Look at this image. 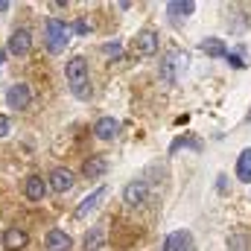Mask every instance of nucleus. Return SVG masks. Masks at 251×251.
<instances>
[{"label": "nucleus", "instance_id": "obj_1", "mask_svg": "<svg viewBox=\"0 0 251 251\" xmlns=\"http://www.w3.org/2000/svg\"><path fill=\"white\" fill-rule=\"evenodd\" d=\"M64 76H67V85H70L73 97H79V100H88V97H91V85H88V62H85V56H73V59H67V64H64Z\"/></svg>", "mask_w": 251, "mask_h": 251}, {"label": "nucleus", "instance_id": "obj_2", "mask_svg": "<svg viewBox=\"0 0 251 251\" xmlns=\"http://www.w3.org/2000/svg\"><path fill=\"white\" fill-rule=\"evenodd\" d=\"M67 41H70V26L62 18H47V24H44V44H47V50L53 56H59L67 47Z\"/></svg>", "mask_w": 251, "mask_h": 251}, {"label": "nucleus", "instance_id": "obj_3", "mask_svg": "<svg viewBox=\"0 0 251 251\" xmlns=\"http://www.w3.org/2000/svg\"><path fill=\"white\" fill-rule=\"evenodd\" d=\"M131 53L140 56V59H152V56L158 53V35H155L152 29L137 32V35L131 38Z\"/></svg>", "mask_w": 251, "mask_h": 251}, {"label": "nucleus", "instance_id": "obj_4", "mask_svg": "<svg viewBox=\"0 0 251 251\" xmlns=\"http://www.w3.org/2000/svg\"><path fill=\"white\" fill-rule=\"evenodd\" d=\"M6 102L15 108V111H26L32 105V91L26 82H15L9 91H6Z\"/></svg>", "mask_w": 251, "mask_h": 251}, {"label": "nucleus", "instance_id": "obj_5", "mask_svg": "<svg viewBox=\"0 0 251 251\" xmlns=\"http://www.w3.org/2000/svg\"><path fill=\"white\" fill-rule=\"evenodd\" d=\"M146 199H149V184L140 181V178H137V181H128L123 187V201L128 207H140Z\"/></svg>", "mask_w": 251, "mask_h": 251}, {"label": "nucleus", "instance_id": "obj_6", "mask_svg": "<svg viewBox=\"0 0 251 251\" xmlns=\"http://www.w3.org/2000/svg\"><path fill=\"white\" fill-rule=\"evenodd\" d=\"M105 193H108V187H97L91 196H85V201H79V207L73 210V219H85V216H91V213L102 204Z\"/></svg>", "mask_w": 251, "mask_h": 251}, {"label": "nucleus", "instance_id": "obj_7", "mask_svg": "<svg viewBox=\"0 0 251 251\" xmlns=\"http://www.w3.org/2000/svg\"><path fill=\"white\" fill-rule=\"evenodd\" d=\"M6 50L12 56H26L32 50V32L29 29H15L12 38H9V44H6Z\"/></svg>", "mask_w": 251, "mask_h": 251}, {"label": "nucleus", "instance_id": "obj_8", "mask_svg": "<svg viewBox=\"0 0 251 251\" xmlns=\"http://www.w3.org/2000/svg\"><path fill=\"white\" fill-rule=\"evenodd\" d=\"M26 243H29V234L24 231V228H6L3 231V249L6 251H24L26 249Z\"/></svg>", "mask_w": 251, "mask_h": 251}, {"label": "nucleus", "instance_id": "obj_9", "mask_svg": "<svg viewBox=\"0 0 251 251\" xmlns=\"http://www.w3.org/2000/svg\"><path fill=\"white\" fill-rule=\"evenodd\" d=\"M44 249L47 251H70L73 249V240H70V234H64L62 228H53L44 237Z\"/></svg>", "mask_w": 251, "mask_h": 251}, {"label": "nucleus", "instance_id": "obj_10", "mask_svg": "<svg viewBox=\"0 0 251 251\" xmlns=\"http://www.w3.org/2000/svg\"><path fill=\"white\" fill-rule=\"evenodd\" d=\"M73 173L70 170H64V167H59V170H53L50 173V181H47V187L53 190V193H67V190L73 187Z\"/></svg>", "mask_w": 251, "mask_h": 251}, {"label": "nucleus", "instance_id": "obj_11", "mask_svg": "<svg viewBox=\"0 0 251 251\" xmlns=\"http://www.w3.org/2000/svg\"><path fill=\"white\" fill-rule=\"evenodd\" d=\"M24 196H26L29 201H41V199L47 196V181H44L41 176H26V181H24Z\"/></svg>", "mask_w": 251, "mask_h": 251}, {"label": "nucleus", "instance_id": "obj_12", "mask_svg": "<svg viewBox=\"0 0 251 251\" xmlns=\"http://www.w3.org/2000/svg\"><path fill=\"white\" fill-rule=\"evenodd\" d=\"M117 134H120V123L114 117H100L94 123V137H100V140H114Z\"/></svg>", "mask_w": 251, "mask_h": 251}, {"label": "nucleus", "instance_id": "obj_13", "mask_svg": "<svg viewBox=\"0 0 251 251\" xmlns=\"http://www.w3.org/2000/svg\"><path fill=\"white\" fill-rule=\"evenodd\" d=\"M105 170H108V158L105 155H91L82 164V176L85 178H100V176H105Z\"/></svg>", "mask_w": 251, "mask_h": 251}, {"label": "nucleus", "instance_id": "obj_14", "mask_svg": "<svg viewBox=\"0 0 251 251\" xmlns=\"http://www.w3.org/2000/svg\"><path fill=\"white\" fill-rule=\"evenodd\" d=\"M199 47H201V53H207L210 59H225V56H228V47H225V41H219V38H204Z\"/></svg>", "mask_w": 251, "mask_h": 251}, {"label": "nucleus", "instance_id": "obj_15", "mask_svg": "<svg viewBox=\"0 0 251 251\" xmlns=\"http://www.w3.org/2000/svg\"><path fill=\"white\" fill-rule=\"evenodd\" d=\"M237 178L246 181V184H251V146L243 149L240 158H237Z\"/></svg>", "mask_w": 251, "mask_h": 251}, {"label": "nucleus", "instance_id": "obj_16", "mask_svg": "<svg viewBox=\"0 0 251 251\" xmlns=\"http://www.w3.org/2000/svg\"><path fill=\"white\" fill-rule=\"evenodd\" d=\"M167 9H170L173 18H187V15L196 12V3L193 0H173V3H167Z\"/></svg>", "mask_w": 251, "mask_h": 251}, {"label": "nucleus", "instance_id": "obj_17", "mask_svg": "<svg viewBox=\"0 0 251 251\" xmlns=\"http://www.w3.org/2000/svg\"><path fill=\"white\" fill-rule=\"evenodd\" d=\"M190 243H193V237H190L187 231H178V234H173L167 240V251H187Z\"/></svg>", "mask_w": 251, "mask_h": 251}, {"label": "nucleus", "instance_id": "obj_18", "mask_svg": "<svg viewBox=\"0 0 251 251\" xmlns=\"http://www.w3.org/2000/svg\"><path fill=\"white\" fill-rule=\"evenodd\" d=\"M181 56H176V53H170L167 59H164V64H161V76H164V82L167 85H173L176 82V62H178Z\"/></svg>", "mask_w": 251, "mask_h": 251}, {"label": "nucleus", "instance_id": "obj_19", "mask_svg": "<svg viewBox=\"0 0 251 251\" xmlns=\"http://www.w3.org/2000/svg\"><path fill=\"white\" fill-rule=\"evenodd\" d=\"M102 243H105V234H102L100 228H91V231L85 234V251H100Z\"/></svg>", "mask_w": 251, "mask_h": 251}, {"label": "nucleus", "instance_id": "obj_20", "mask_svg": "<svg viewBox=\"0 0 251 251\" xmlns=\"http://www.w3.org/2000/svg\"><path fill=\"white\" fill-rule=\"evenodd\" d=\"M102 53H105L108 59H120V56H123V47H120L117 41H111V44H105V47H102Z\"/></svg>", "mask_w": 251, "mask_h": 251}, {"label": "nucleus", "instance_id": "obj_21", "mask_svg": "<svg viewBox=\"0 0 251 251\" xmlns=\"http://www.w3.org/2000/svg\"><path fill=\"white\" fill-rule=\"evenodd\" d=\"M70 32H76V35H88V32H91V24H88V21H82V18H79V21H76V24H73V26H70Z\"/></svg>", "mask_w": 251, "mask_h": 251}, {"label": "nucleus", "instance_id": "obj_22", "mask_svg": "<svg viewBox=\"0 0 251 251\" xmlns=\"http://www.w3.org/2000/svg\"><path fill=\"white\" fill-rule=\"evenodd\" d=\"M6 134H9V117L0 114V137H6Z\"/></svg>", "mask_w": 251, "mask_h": 251}, {"label": "nucleus", "instance_id": "obj_23", "mask_svg": "<svg viewBox=\"0 0 251 251\" xmlns=\"http://www.w3.org/2000/svg\"><path fill=\"white\" fill-rule=\"evenodd\" d=\"M225 59H228V62L234 64V67H243V64H246V62H243V59H240V56H237V53H228Z\"/></svg>", "mask_w": 251, "mask_h": 251}, {"label": "nucleus", "instance_id": "obj_24", "mask_svg": "<svg viewBox=\"0 0 251 251\" xmlns=\"http://www.w3.org/2000/svg\"><path fill=\"white\" fill-rule=\"evenodd\" d=\"M6 9H9V3H6V0H0V12H6Z\"/></svg>", "mask_w": 251, "mask_h": 251}, {"label": "nucleus", "instance_id": "obj_25", "mask_svg": "<svg viewBox=\"0 0 251 251\" xmlns=\"http://www.w3.org/2000/svg\"><path fill=\"white\" fill-rule=\"evenodd\" d=\"M0 64H3V53H0Z\"/></svg>", "mask_w": 251, "mask_h": 251}]
</instances>
